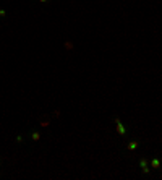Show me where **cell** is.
I'll return each mask as SVG.
<instances>
[{
	"instance_id": "1",
	"label": "cell",
	"mask_w": 162,
	"mask_h": 180,
	"mask_svg": "<svg viewBox=\"0 0 162 180\" xmlns=\"http://www.w3.org/2000/svg\"><path fill=\"white\" fill-rule=\"evenodd\" d=\"M138 166H139V169H141V174L143 175H149L151 174V166H149V161H148V157L146 156H141L139 159H138Z\"/></svg>"
},
{
	"instance_id": "2",
	"label": "cell",
	"mask_w": 162,
	"mask_h": 180,
	"mask_svg": "<svg viewBox=\"0 0 162 180\" xmlns=\"http://www.w3.org/2000/svg\"><path fill=\"white\" fill-rule=\"evenodd\" d=\"M149 166H151V169H152V170H159V169L162 167V161L159 159L157 156H152V157H151V161H149Z\"/></svg>"
},
{
	"instance_id": "3",
	"label": "cell",
	"mask_w": 162,
	"mask_h": 180,
	"mask_svg": "<svg viewBox=\"0 0 162 180\" xmlns=\"http://www.w3.org/2000/svg\"><path fill=\"white\" fill-rule=\"evenodd\" d=\"M115 125H117V133H118V135H120V136H126L128 130H126V127L123 125V122L120 120V122H117Z\"/></svg>"
},
{
	"instance_id": "4",
	"label": "cell",
	"mask_w": 162,
	"mask_h": 180,
	"mask_svg": "<svg viewBox=\"0 0 162 180\" xmlns=\"http://www.w3.org/2000/svg\"><path fill=\"white\" fill-rule=\"evenodd\" d=\"M138 146H139V141H138V139H131V141H128V144H126V149H128V151H135V149H138Z\"/></svg>"
},
{
	"instance_id": "5",
	"label": "cell",
	"mask_w": 162,
	"mask_h": 180,
	"mask_svg": "<svg viewBox=\"0 0 162 180\" xmlns=\"http://www.w3.org/2000/svg\"><path fill=\"white\" fill-rule=\"evenodd\" d=\"M31 139L34 141V143H37L41 139V131H37V130H32L31 131Z\"/></svg>"
},
{
	"instance_id": "6",
	"label": "cell",
	"mask_w": 162,
	"mask_h": 180,
	"mask_svg": "<svg viewBox=\"0 0 162 180\" xmlns=\"http://www.w3.org/2000/svg\"><path fill=\"white\" fill-rule=\"evenodd\" d=\"M15 141H16L18 144H23V143H24V136H23V135H16Z\"/></svg>"
},
{
	"instance_id": "7",
	"label": "cell",
	"mask_w": 162,
	"mask_h": 180,
	"mask_svg": "<svg viewBox=\"0 0 162 180\" xmlns=\"http://www.w3.org/2000/svg\"><path fill=\"white\" fill-rule=\"evenodd\" d=\"M5 16H7V12L3 8H0V18H5Z\"/></svg>"
},
{
	"instance_id": "8",
	"label": "cell",
	"mask_w": 162,
	"mask_h": 180,
	"mask_svg": "<svg viewBox=\"0 0 162 180\" xmlns=\"http://www.w3.org/2000/svg\"><path fill=\"white\" fill-rule=\"evenodd\" d=\"M39 2H41V3H47L49 0H39Z\"/></svg>"
},
{
	"instance_id": "9",
	"label": "cell",
	"mask_w": 162,
	"mask_h": 180,
	"mask_svg": "<svg viewBox=\"0 0 162 180\" xmlns=\"http://www.w3.org/2000/svg\"><path fill=\"white\" fill-rule=\"evenodd\" d=\"M0 166H2V161H0Z\"/></svg>"
}]
</instances>
